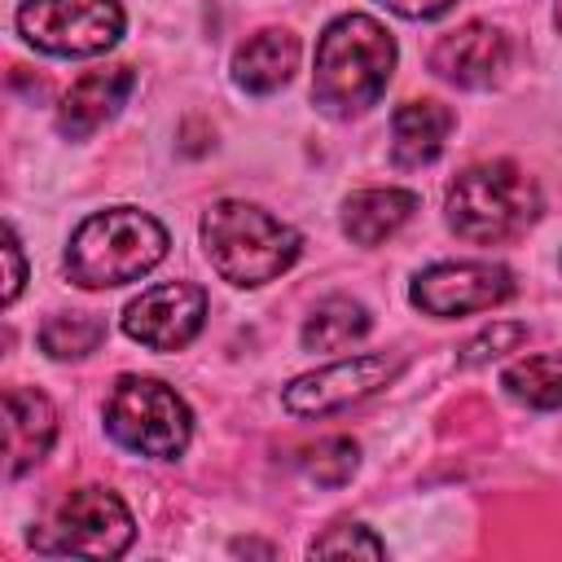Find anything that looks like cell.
<instances>
[{
	"instance_id": "obj_23",
	"label": "cell",
	"mask_w": 562,
	"mask_h": 562,
	"mask_svg": "<svg viewBox=\"0 0 562 562\" xmlns=\"http://www.w3.org/2000/svg\"><path fill=\"white\" fill-rule=\"evenodd\" d=\"M4 303H13L18 294H22V281H26V263H22V241H18V233L13 228H4Z\"/></svg>"
},
{
	"instance_id": "obj_6",
	"label": "cell",
	"mask_w": 562,
	"mask_h": 562,
	"mask_svg": "<svg viewBox=\"0 0 562 562\" xmlns=\"http://www.w3.org/2000/svg\"><path fill=\"white\" fill-rule=\"evenodd\" d=\"M132 536L136 522L110 487H75L31 531V544L48 558H119Z\"/></svg>"
},
{
	"instance_id": "obj_25",
	"label": "cell",
	"mask_w": 562,
	"mask_h": 562,
	"mask_svg": "<svg viewBox=\"0 0 562 562\" xmlns=\"http://www.w3.org/2000/svg\"><path fill=\"white\" fill-rule=\"evenodd\" d=\"M558 26H562V0H558Z\"/></svg>"
},
{
	"instance_id": "obj_3",
	"label": "cell",
	"mask_w": 562,
	"mask_h": 562,
	"mask_svg": "<svg viewBox=\"0 0 562 562\" xmlns=\"http://www.w3.org/2000/svg\"><path fill=\"white\" fill-rule=\"evenodd\" d=\"M202 250L228 285L277 281L299 259V233L255 202L224 198L202 215Z\"/></svg>"
},
{
	"instance_id": "obj_8",
	"label": "cell",
	"mask_w": 562,
	"mask_h": 562,
	"mask_svg": "<svg viewBox=\"0 0 562 562\" xmlns=\"http://www.w3.org/2000/svg\"><path fill=\"white\" fill-rule=\"evenodd\" d=\"M514 294V272L505 263L465 259V263H435L417 272L408 299L426 316H465V312H492Z\"/></svg>"
},
{
	"instance_id": "obj_2",
	"label": "cell",
	"mask_w": 562,
	"mask_h": 562,
	"mask_svg": "<svg viewBox=\"0 0 562 562\" xmlns=\"http://www.w3.org/2000/svg\"><path fill=\"white\" fill-rule=\"evenodd\" d=\"M167 255V228L136 206L88 215L66 246V277L83 290H114L154 272Z\"/></svg>"
},
{
	"instance_id": "obj_5",
	"label": "cell",
	"mask_w": 562,
	"mask_h": 562,
	"mask_svg": "<svg viewBox=\"0 0 562 562\" xmlns=\"http://www.w3.org/2000/svg\"><path fill=\"white\" fill-rule=\"evenodd\" d=\"M105 430L127 452H140L154 461H176L189 448L193 417H189V404L167 382L123 373L105 400Z\"/></svg>"
},
{
	"instance_id": "obj_16",
	"label": "cell",
	"mask_w": 562,
	"mask_h": 562,
	"mask_svg": "<svg viewBox=\"0 0 562 562\" xmlns=\"http://www.w3.org/2000/svg\"><path fill=\"white\" fill-rule=\"evenodd\" d=\"M299 70V40L290 31H255L233 53V79L246 92H277Z\"/></svg>"
},
{
	"instance_id": "obj_24",
	"label": "cell",
	"mask_w": 562,
	"mask_h": 562,
	"mask_svg": "<svg viewBox=\"0 0 562 562\" xmlns=\"http://www.w3.org/2000/svg\"><path fill=\"white\" fill-rule=\"evenodd\" d=\"M378 4H386L391 13H400L408 22H430V18L452 9V0H378Z\"/></svg>"
},
{
	"instance_id": "obj_21",
	"label": "cell",
	"mask_w": 562,
	"mask_h": 562,
	"mask_svg": "<svg viewBox=\"0 0 562 562\" xmlns=\"http://www.w3.org/2000/svg\"><path fill=\"white\" fill-rule=\"evenodd\" d=\"M307 553L312 558H386V544L360 522H338L325 536H316Z\"/></svg>"
},
{
	"instance_id": "obj_19",
	"label": "cell",
	"mask_w": 562,
	"mask_h": 562,
	"mask_svg": "<svg viewBox=\"0 0 562 562\" xmlns=\"http://www.w3.org/2000/svg\"><path fill=\"white\" fill-rule=\"evenodd\" d=\"M105 342V321L97 312H57L40 325V347L53 360H83Z\"/></svg>"
},
{
	"instance_id": "obj_17",
	"label": "cell",
	"mask_w": 562,
	"mask_h": 562,
	"mask_svg": "<svg viewBox=\"0 0 562 562\" xmlns=\"http://www.w3.org/2000/svg\"><path fill=\"white\" fill-rule=\"evenodd\" d=\"M369 325H373V316H369L364 303H356L347 294H334V299L312 307V316L303 321L299 338H303L307 351H342V347L360 342L369 334Z\"/></svg>"
},
{
	"instance_id": "obj_11",
	"label": "cell",
	"mask_w": 562,
	"mask_h": 562,
	"mask_svg": "<svg viewBox=\"0 0 562 562\" xmlns=\"http://www.w3.org/2000/svg\"><path fill=\"white\" fill-rule=\"evenodd\" d=\"M509 66V40L492 22H461L430 48V70L457 88H492Z\"/></svg>"
},
{
	"instance_id": "obj_7",
	"label": "cell",
	"mask_w": 562,
	"mask_h": 562,
	"mask_svg": "<svg viewBox=\"0 0 562 562\" xmlns=\"http://www.w3.org/2000/svg\"><path fill=\"white\" fill-rule=\"evenodd\" d=\"M18 31L26 44L53 57H97L119 44V0H22Z\"/></svg>"
},
{
	"instance_id": "obj_22",
	"label": "cell",
	"mask_w": 562,
	"mask_h": 562,
	"mask_svg": "<svg viewBox=\"0 0 562 562\" xmlns=\"http://www.w3.org/2000/svg\"><path fill=\"white\" fill-rule=\"evenodd\" d=\"M522 338H527V325H518V321H496L492 329H483L479 338H470V342L461 347V364H487L492 356L518 347Z\"/></svg>"
},
{
	"instance_id": "obj_20",
	"label": "cell",
	"mask_w": 562,
	"mask_h": 562,
	"mask_svg": "<svg viewBox=\"0 0 562 562\" xmlns=\"http://www.w3.org/2000/svg\"><path fill=\"white\" fill-rule=\"evenodd\" d=\"M356 465H360V448L347 435H329L303 452V474L321 487H342L356 474Z\"/></svg>"
},
{
	"instance_id": "obj_18",
	"label": "cell",
	"mask_w": 562,
	"mask_h": 562,
	"mask_svg": "<svg viewBox=\"0 0 562 562\" xmlns=\"http://www.w3.org/2000/svg\"><path fill=\"white\" fill-rule=\"evenodd\" d=\"M505 395H514L527 408H562V351L522 356L501 373Z\"/></svg>"
},
{
	"instance_id": "obj_13",
	"label": "cell",
	"mask_w": 562,
	"mask_h": 562,
	"mask_svg": "<svg viewBox=\"0 0 562 562\" xmlns=\"http://www.w3.org/2000/svg\"><path fill=\"white\" fill-rule=\"evenodd\" d=\"M4 439H9V479L35 470L57 439V408L35 386L4 391Z\"/></svg>"
},
{
	"instance_id": "obj_12",
	"label": "cell",
	"mask_w": 562,
	"mask_h": 562,
	"mask_svg": "<svg viewBox=\"0 0 562 562\" xmlns=\"http://www.w3.org/2000/svg\"><path fill=\"white\" fill-rule=\"evenodd\" d=\"M132 83H136L132 66H101V70L79 75V79L66 88L61 105H57V132H61L66 140L92 136L105 119L119 114V105L127 101Z\"/></svg>"
},
{
	"instance_id": "obj_1",
	"label": "cell",
	"mask_w": 562,
	"mask_h": 562,
	"mask_svg": "<svg viewBox=\"0 0 562 562\" xmlns=\"http://www.w3.org/2000/svg\"><path fill=\"white\" fill-rule=\"evenodd\" d=\"M395 70V40L369 13H342L316 40V70H312V101L334 114L351 119L378 105Z\"/></svg>"
},
{
	"instance_id": "obj_9",
	"label": "cell",
	"mask_w": 562,
	"mask_h": 562,
	"mask_svg": "<svg viewBox=\"0 0 562 562\" xmlns=\"http://www.w3.org/2000/svg\"><path fill=\"white\" fill-rule=\"evenodd\" d=\"M206 321V290L193 281H162L140 290L123 307V329L149 351H180L198 338Z\"/></svg>"
},
{
	"instance_id": "obj_15",
	"label": "cell",
	"mask_w": 562,
	"mask_h": 562,
	"mask_svg": "<svg viewBox=\"0 0 562 562\" xmlns=\"http://www.w3.org/2000/svg\"><path fill=\"white\" fill-rule=\"evenodd\" d=\"M417 211V193L413 189H360L342 202V233L356 246H378L386 237H395Z\"/></svg>"
},
{
	"instance_id": "obj_14",
	"label": "cell",
	"mask_w": 562,
	"mask_h": 562,
	"mask_svg": "<svg viewBox=\"0 0 562 562\" xmlns=\"http://www.w3.org/2000/svg\"><path fill=\"white\" fill-rule=\"evenodd\" d=\"M452 110L439 101H404L391 114V158L400 167H426L443 154L452 132Z\"/></svg>"
},
{
	"instance_id": "obj_10",
	"label": "cell",
	"mask_w": 562,
	"mask_h": 562,
	"mask_svg": "<svg viewBox=\"0 0 562 562\" xmlns=\"http://www.w3.org/2000/svg\"><path fill=\"white\" fill-rule=\"evenodd\" d=\"M395 373H400V364L386 360V356H378V351H369V356H342V360H334L325 369H312V373L294 378L281 400L299 417H325L334 408H347V404L382 391Z\"/></svg>"
},
{
	"instance_id": "obj_4",
	"label": "cell",
	"mask_w": 562,
	"mask_h": 562,
	"mask_svg": "<svg viewBox=\"0 0 562 562\" xmlns=\"http://www.w3.org/2000/svg\"><path fill=\"white\" fill-rule=\"evenodd\" d=\"M443 215L448 228L465 241H505L518 237L536 215H540V189L518 162H479L465 167L448 193H443Z\"/></svg>"
}]
</instances>
